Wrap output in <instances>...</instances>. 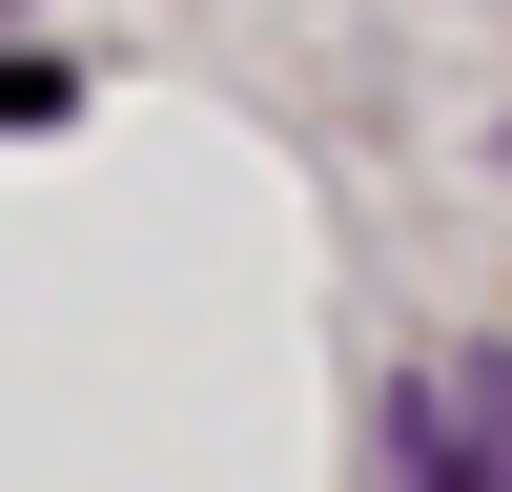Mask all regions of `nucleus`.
<instances>
[{"mask_svg": "<svg viewBox=\"0 0 512 492\" xmlns=\"http://www.w3.org/2000/svg\"><path fill=\"white\" fill-rule=\"evenodd\" d=\"M0 123H62V62H0Z\"/></svg>", "mask_w": 512, "mask_h": 492, "instance_id": "nucleus-1", "label": "nucleus"}]
</instances>
